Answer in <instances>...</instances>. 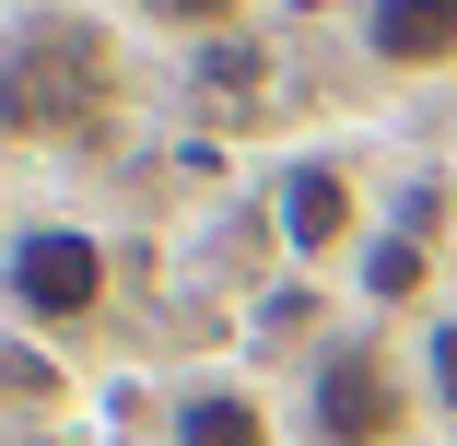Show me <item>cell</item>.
<instances>
[{"instance_id":"cell-9","label":"cell","mask_w":457,"mask_h":446,"mask_svg":"<svg viewBox=\"0 0 457 446\" xmlns=\"http://www.w3.org/2000/svg\"><path fill=\"white\" fill-rule=\"evenodd\" d=\"M434 400L457 411V317H434Z\"/></svg>"},{"instance_id":"cell-3","label":"cell","mask_w":457,"mask_h":446,"mask_svg":"<svg viewBox=\"0 0 457 446\" xmlns=\"http://www.w3.org/2000/svg\"><path fill=\"white\" fill-rule=\"evenodd\" d=\"M305 411H317L328 446H399V434H411V388H399V365H387V341H328Z\"/></svg>"},{"instance_id":"cell-4","label":"cell","mask_w":457,"mask_h":446,"mask_svg":"<svg viewBox=\"0 0 457 446\" xmlns=\"http://www.w3.org/2000/svg\"><path fill=\"white\" fill-rule=\"evenodd\" d=\"M270 235H282L294 258H340L363 235V189L328 153H305V164H282V189H270Z\"/></svg>"},{"instance_id":"cell-6","label":"cell","mask_w":457,"mask_h":446,"mask_svg":"<svg viewBox=\"0 0 457 446\" xmlns=\"http://www.w3.org/2000/svg\"><path fill=\"white\" fill-rule=\"evenodd\" d=\"M352 282H363V306H422V282H434V235H422V223H399V235H363Z\"/></svg>"},{"instance_id":"cell-5","label":"cell","mask_w":457,"mask_h":446,"mask_svg":"<svg viewBox=\"0 0 457 446\" xmlns=\"http://www.w3.org/2000/svg\"><path fill=\"white\" fill-rule=\"evenodd\" d=\"M363 47L387 71H445L457 59V0H363Z\"/></svg>"},{"instance_id":"cell-2","label":"cell","mask_w":457,"mask_h":446,"mask_svg":"<svg viewBox=\"0 0 457 446\" xmlns=\"http://www.w3.org/2000/svg\"><path fill=\"white\" fill-rule=\"evenodd\" d=\"M0 294H12L24 329H82L106 306V247L82 235V223H24L12 258H0Z\"/></svg>"},{"instance_id":"cell-1","label":"cell","mask_w":457,"mask_h":446,"mask_svg":"<svg viewBox=\"0 0 457 446\" xmlns=\"http://www.w3.org/2000/svg\"><path fill=\"white\" fill-rule=\"evenodd\" d=\"M118 118V47L95 24H24L0 47V130L12 141H95Z\"/></svg>"},{"instance_id":"cell-7","label":"cell","mask_w":457,"mask_h":446,"mask_svg":"<svg viewBox=\"0 0 457 446\" xmlns=\"http://www.w3.org/2000/svg\"><path fill=\"white\" fill-rule=\"evenodd\" d=\"M164 446H270V411L246 388H188L176 423H164Z\"/></svg>"},{"instance_id":"cell-8","label":"cell","mask_w":457,"mask_h":446,"mask_svg":"<svg viewBox=\"0 0 457 446\" xmlns=\"http://www.w3.org/2000/svg\"><path fill=\"white\" fill-rule=\"evenodd\" d=\"M141 13H153V24H176V36H223L246 0H141Z\"/></svg>"}]
</instances>
